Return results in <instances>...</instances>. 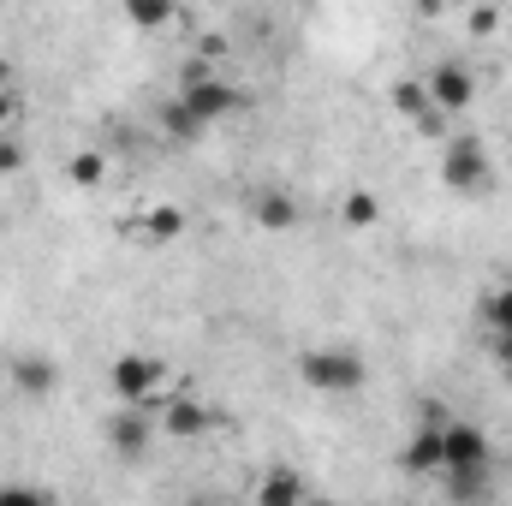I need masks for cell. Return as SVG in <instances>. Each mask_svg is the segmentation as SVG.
Masks as SVG:
<instances>
[{"label": "cell", "instance_id": "4fadbf2b", "mask_svg": "<svg viewBox=\"0 0 512 506\" xmlns=\"http://www.w3.org/2000/svg\"><path fill=\"white\" fill-rule=\"evenodd\" d=\"M340 221H346L352 233H370V227L382 221V197H376V191H346V203H340Z\"/></svg>", "mask_w": 512, "mask_h": 506}, {"label": "cell", "instance_id": "ba28073f", "mask_svg": "<svg viewBox=\"0 0 512 506\" xmlns=\"http://www.w3.org/2000/svg\"><path fill=\"white\" fill-rule=\"evenodd\" d=\"M108 447H114L120 459H143V447H149V417H143V405H126V411L108 417Z\"/></svg>", "mask_w": 512, "mask_h": 506}, {"label": "cell", "instance_id": "277c9868", "mask_svg": "<svg viewBox=\"0 0 512 506\" xmlns=\"http://www.w3.org/2000/svg\"><path fill=\"white\" fill-rule=\"evenodd\" d=\"M441 185L447 191H483L489 185V155H483L477 137H453L441 149Z\"/></svg>", "mask_w": 512, "mask_h": 506}, {"label": "cell", "instance_id": "52a82bcc", "mask_svg": "<svg viewBox=\"0 0 512 506\" xmlns=\"http://www.w3.org/2000/svg\"><path fill=\"white\" fill-rule=\"evenodd\" d=\"M399 465L411 471V477H441V465H447V447H441V423L429 417L411 441H405V453H399Z\"/></svg>", "mask_w": 512, "mask_h": 506}, {"label": "cell", "instance_id": "5bb4252c", "mask_svg": "<svg viewBox=\"0 0 512 506\" xmlns=\"http://www.w3.org/2000/svg\"><path fill=\"white\" fill-rule=\"evenodd\" d=\"M120 6H126L131 30H167V24H173V12H179L173 0H120Z\"/></svg>", "mask_w": 512, "mask_h": 506}, {"label": "cell", "instance_id": "8992f818", "mask_svg": "<svg viewBox=\"0 0 512 506\" xmlns=\"http://www.w3.org/2000/svg\"><path fill=\"white\" fill-rule=\"evenodd\" d=\"M423 84H429V108H435L441 120L465 114V108H471V96H477V78H471V72H465L459 60H441V66H435V72H429Z\"/></svg>", "mask_w": 512, "mask_h": 506}, {"label": "cell", "instance_id": "cb8c5ba5", "mask_svg": "<svg viewBox=\"0 0 512 506\" xmlns=\"http://www.w3.org/2000/svg\"><path fill=\"white\" fill-rule=\"evenodd\" d=\"M411 6H417L423 18H441V12H447V0H411Z\"/></svg>", "mask_w": 512, "mask_h": 506}, {"label": "cell", "instance_id": "484cf974", "mask_svg": "<svg viewBox=\"0 0 512 506\" xmlns=\"http://www.w3.org/2000/svg\"><path fill=\"white\" fill-rule=\"evenodd\" d=\"M507 465H512V453H507Z\"/></svg>", "mask_w": 512, "mask_h": 506}, {"label": "cell", "instance_id": "d4e9b609", "mask_svg": "<svg viewBox=\"0 0 512 506\" xmlns=\"http://www.w3.org/2000/svg\"><path fill=\"white\" fill-rule=\"evenodd\" d=\"M0 84H12V66H6V60H0Z\"/></svg>", "mask_w": 512, "mask_h": 506}, {"label": "cell", "instance_id": "7a4b0ae2", "mask_svg": "<svg viewBox=\"0 0 512 506\" xmlns=\"http://www.w3.org/2000/svg\"><path fill=\"white\" fill-rule=\"evenodd\" d=\"M108 387H114L120 405H155V393L167 387V364L149 358V352H126V358H114Z\"/></svg>", "mask_w": 512, "mask_h": 506}, {"label": "cell", "instance_id": "5b68a950", "mask_svg": "<svg viewBox=\"0 0 512 506\" xmlns=\"http://www.w3.org/2000/svg\"><path fill=\"white\" fill-rule=\"evenodd\" d=\"M441 447H447L441 471H495V447L477 423H441Z\"/></svg>", "mask_w": 512, "mask_h": 506}, {"label": "cell", "instance_id": "6da1fadb", "mask_svg": "<svg viewBox=\"0 0 512 506\" xmlns=\"http://www.w3.org/2000/svg\"><path fill=\"white\" fill-rule=\"evenodd\" d=\"M364 358L358 352H304L298 358V381L316 393H358L364 387Z\"/></svg>", "mask_w": 512, "mask_h": 506}, {"label": "cell", "instance_id": "44dd1931", "mask_svg": "<svg viewBox=\"0 0 512 506\" xmlns=\"http://www.w3.org/2000/svg\"><path fill=\"white\" fill-rule=\"evenodd\" d=\"M18 167H24V143H12V137L0 131V179H12Z\"/></svg>", "mask_w": 512, "mask_h": 506}, {"label": "cell", "instance_id": "3957f363", "mask_svg": "<svg viewBox=\"0 0 512 506\" xmlns=\"http://www.w3.org/2000/svg\"><path fill=\"white\" fill-rule=\"evenodd\" d=\"M179 96H185V108H191V114H197L203 126H221L227 114H239V90H233L227 78H215L209 66H191V72H185V90H179Z\"/></svg>", "mask_w": 512, "mask_h": 506}, {"label": "cell", "instance_id": "e0dca14e", "mask_svg": "<svg viewBox=\"0 0 512 506\" xmlns=\"http://www.w3.org/2000/svg\"><path fill=\"white\" fill-rule=\"evenodd\" d=\"M66 179H72L78 191H96V185L108 179V155H96V149H84V155H72V161H66Z\"/></svg>", "mask_w": 512, "mask_h": 506}, {"label": "cell", "instance_id": "ac0fdd59", "mask_svg": "<svg viewBox=\"0 0 512 506\" xmlns=\"http://www.w3.org/2000/svg\"><path fill=\"white\" fill-rule=\"evenodd\" d=\"M310 489H304V477H292V471H274L262 489H256V501L262 506H286V501H304Z\"/></svg>", "mask_w": 512, "mask_h": 506}, {"label": "cell", "instance_id": "603a6c76", "mask_svg": "<svg viewBox=\"0 0 512 506\" xmlns=\"http://www.w3.org/2000/svg\"><path fill=\"white\" fill-rule=\"evenodd\" d=\"M495 24H501V6H477L471 12V36H495Z\"/></svg>", "mask_w": 512, "mask_h": 506}, {"label": "cell", "instance_id": "30bf717a", "mask_svg": "<svg viewBox=\"0 0 512 506\" xmlns=\"http://www.w3.org/2000/svg\"><path fill=\"white\" fill-rule=\"evenodd\" d=\"M251 221L262 227V233H292V227H298V203H292L286 191H256Z\"/></svg>", "mask_w": 512, "mask_h": 506}, {"label": "cell", "instance_id": "9a60e30c", "mask_svg": "<svg viewBox=\"0 0 512 506\" xmlns=\"http://www.w3.org/2000/svg\"><path fill=\"white\" fill-rule=\"evenodd\" d=\"M393 108L423 126V120L435 114V108H429V84H423V78H399V84H393Z\"/></svg>", "mask_w": 512, "mask_h": 506}, {"label": "cell", "instance_id": "ffe728a7", "mask_svg": "<svg viewBox=\"0 0 512 506\" xmlns=\"http://www.w3.org/2000/svg\"><path fill=\"white\" fill-rule=\"evenodd\" d=\"M483 316H489V334H507L512 340V286H501V292L483 304Z\"/></svg>", "mask_w": 512, "mask_h": 506}, {"label": "cell", "instance_id": "7402d4cb", "mask_svg": "<svg viewBox=\"0 0 512 506\" xmlns=\"http://www.w3.org/2000/svg\"><path fill=\"white\" fill-rule=\"evenodd\" d=\"M18 114H24V96H18L12 84H0V131L18 126Z\"/></svg>", "mask_w": 512, "mask_h": 506}, {"label": "cell", "instance_id": "9c48e42d", "mask_svg": "<svg viewBox=\"0 0 512 506\" xmlns=\"http://www.w3.org/2000/svg\"><path fill=\"white\" fill-rule=\"evenodd\" d=\"M161 429L179 435V441H197V435L215 429V411L203 399H173V405H161Z\"/></svg>", "mask_w": 512, "mask_h": 506}, {"label": "cell", "instance_id": "d6986e66", "mask_svg": "<svg viewBox=\"0 0 512 506\" xmlns=\"http://www.w3.org/2000/svg\"><path fill=\"white\" fill-rule=\"evenodd\" d=\"M489 477L495 471H441V489H447V501H477L489 489Z\"/></svg>", "mask_w": 512, "mask_h": 506}, {"label": "cell", "instance_id": "8fae6325", "mask_svg": "<svg viewBox=\"0 0 512 506\" xmlns=\"http://www.w3.org/2000/svg\"><path fill=\"white\" fill-rule=\"evenodd\" d=\"M155 120H161V131H167V137H173V143H191V137H203V120H197V114H191V108H185V96H173V102H161V108H155Z\"/></svg>", "mask_w": 512, "mask_h": 506}, {"label": "cell", "instance_id": "2e32d148", "mask_svg": "<svg viewBox=\"0 0 512 506\" xmlns=\"http://www.w3.org/2000/svg\"><path fill=\"white\" fill-rule=\"evenodd\" d=\"M179 233H185V209L161 203V209L143 215V239H149V245H167V239H179Z\"/></svg>", "mask_w": 512, "mask_h": 506}, {"label": "cell", "instance_id": "7c38bea8", "mask_svg": "<svg viewBox=\"0 0 512 506\" xmlns=\"http://www.w3.org/2000/svg\"><path fill=\"white\" fill-rule=\"evenodd\" d=\"M12 387H18V393H30V399H42V393L54 387V364H48L42 352L18 358V364H12Z\"/></svg>", "mask_w": 512, "mask_h": 506}]
</instances>
